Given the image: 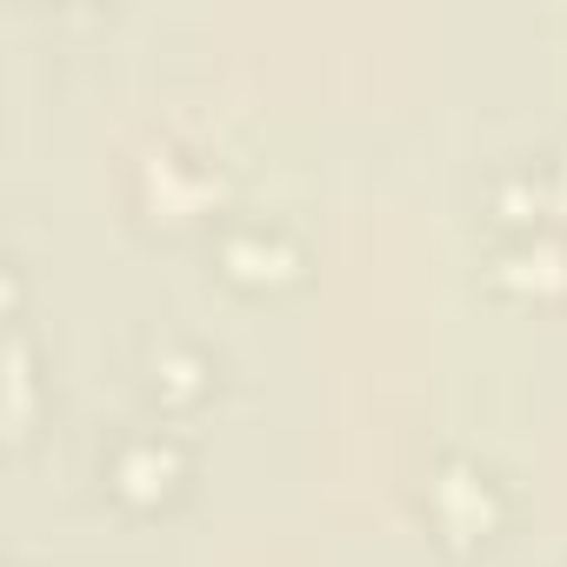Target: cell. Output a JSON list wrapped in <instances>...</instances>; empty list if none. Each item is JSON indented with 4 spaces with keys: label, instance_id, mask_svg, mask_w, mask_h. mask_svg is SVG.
I'll return each instance as SVG.
<instances>
[{
    "label": "cell",
    "instance_id": "277c9868",
    "mask_svg": "<svg viewBox=\"0 0 567 567\" xmlns=\"http://www.w3.org/2000/svg\"><path fill=\"white\" fill-rule=\"evenodd\" d=\"M501 280H507V288H560V280H567V247L520 240V247L501 254Z\"/></svg>",
    "mask_w": 567,
    "mask_h": 567
},
{
    "label": "cell",
    "instance_id": "3957f363",
    "mask_svg": "<svg viewBox=\"0 0 567 567\" xmlns=\"http://www.w3.org/2000/svg\"><path fill=\"white\" fill-rule=\"evenodd\" d=\"M220 260H227V274H240V280H274V274L295 267V247L280 240L274 227H234V234L220 240Z\"/></svg>",
    "mask_w": 567,
    "mask_h": 567
},
{
    "label": "cell",
    "instance_id": "6da1fadb",
    "mask_svg": "<svg viewBox=\"0 0 567 567\" xmlns=\"http://www.w3.org/2000/svg\"><path fill=\"white\" fill-rule=\"evenodd\" d=\"M181 481H187V454L174 441H161V434L121 441V454H114V494H127L134 507H161Z\"/></svg>",
    "mask_w": 567,
    "mask_h": 567
},
{
    "label": "cell",
    "instance_id": "7a4b0ae2",
    "mask_svg": "<svg viewBox=\"0 0 567 567\" xmlns=\"http://www.w3.org/2000/svg\"><path fill=\"white\" fill-rule=\"evenodd\" d=\"M434 520H441L454 540L487 534V520H494V487H487V474L467 467V461H447V467L434 474Z\"/></svg>",
    "mask_w": 567,
    "mask_h": 567
},
{
    "label": "cell",
    "instance_id": "5b68a950",
    "mask_svg": "<svg viewBox=\"0 0 567 567\" xmlns=\"http://www.w3.org/2000/svg\"><path fill=\"white\" fill-rule=\"evenodd\" d=\"M200 374H207V368H200L194 354H181V361H161V354H154V388H167V394H200Z\"/></svg>",
    "mask_w": 567,
    "mask_h": 567
}]
</instances>
